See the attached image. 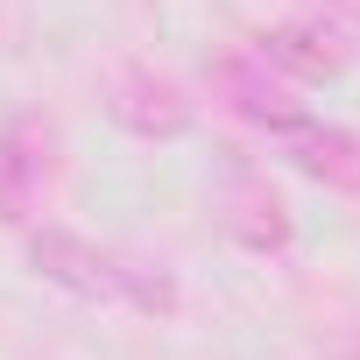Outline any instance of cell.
<instances>
[{"mask_svg": "<svg viewBox=\"0 0 360 360\" xmlns=\"http://www.w3.org/2000/svg\"><path fill=\"white\" fill-rule=\"evenodd\" d=\"M29 269L64 290V297H85V304H134V311H176V283L162 269H141L85 233H64V226H43L29 233Z\"/></svg>", "mask_w": 360, "mask_h": 360, "instance_id": "1", "label": "cell"}, {"mask_svg": "<svg viewBox=\"0 0 360 360\" xmlns=\"http://www.w3.org/2000/svg\"><path fill=\"white\" fill-rule=\"evenodd\" d=\"M212 85H219V99L248 120V127H269V134H297L304 120H311V106L297 99V78H283L262 50H226L219 64H212Z\"/></svg>", "mask_w": 360, "mask_h": 360, "instance_id": "2", "label": "cell"}, {"mask_svg": "<svg viewBox=\"0 0 360 360\" xmlns=\"http://www.w3.org/2000/svg\"><path fill=\"white\" fill-rule=\"evenodd\" d=\"M57 169V127L22 113L0 127V226H29Z\"/></svg>", "mask_w": 360, "mask_h": 360, "instance_id": "3", "label": "cell"}, {"mask_svg": "<svg viewBox=\"0 0 360 360\" xmlns=\"http://www.w3.org/2000/svg\"><path fill=\"white\" fill-rule=\"evenodd\" d=\"M106 113L127 127V134H141V141H176L191 127V99L176 92L162 71H120L113 78V92H106Z\"/></svg>", "mask_w": 360, "mask_h": 360, "instance_id": "4", "label": "cell"}, {"mask_svg": "<svg viewBox=\"0 0 360 360\" xmlns=\"http://www.w3.org/2000/svg\"><path fill=\"white\" fill-rule=\"evenodd\" d=\"M283 78H332V71H346V29L332 22V15H318V22H283V29H269L262 43H255Z\"/></svg>", "mask_w": 360, "mask_h": 360, "instance_id": "5", "label": "cell"}, {"mask_svg": "<svg viewBox=\"0 0 360 360\" xmlns=\"http://www.w3.org/2000/svg\"><path fill=\"white\" fill-rule=\"evenodd\" d=\"M283 155L325 191H360V134L353 127H325V120H304L297 134H283Z\"/></svg>", "mask_w": 360, "mask_h": 360, "instance_id": "6", "label": "cell"}, {"mask_svg": "<svg viewBox=\"0 0 360 360\" xmlns=\"http://www.w3.org/2000/svg\"><path fill=\"white\" fill-rule=\"evenodd\" d=\"M240 212H248V219H233V226H240L248 248H283V240H290V219H283L276 191H262L255 176H240Z\"/></svg>", "mask_w": 360, "mask_h": 360, "instance_id": "7", "label": "cell"}, {"mask_svg": "<svg viewBox=\"0 0 360 360\" xmlns=\"http://www.w3.org/2000/svg\"><path fill=\"white\" fill-rule=\"evenodd\" d=\"M325 15H332L346 36H360V0H325Z\"/></svg>", "mask_w": 360, "mask_h": 360, "instance_id": "8", "label": "cell"}]
</instances>
